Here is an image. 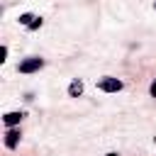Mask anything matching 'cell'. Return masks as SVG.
<instances>
[{"mask_svg":"<svg viewBox=\"0 0 156 156\" xmlns=\"http://www.w3.org/2000/svg\"><path fill=\"white\" fill-rule=\"evenodd\" d=\"M41 66H44V58L29 56V58H24V61L20 63V73H34V71H39Z\"/></svg>","mask_w":156,"mask_h":156,"instance_id":"1","label":"cell"},{"mask_svg":"<svg viewBox=\"0 0 156 156\" xmlns=\"http://www.w3.org/2000/svg\"><path fill=\"white\" fill-rule=\"evenodd\" d=\"M98 88L102 90V93H119L122 90V80H117V78H100L98 80Z\"/></svg>","mask_w":156,"mask_h":156,"instance_id":"2","label":"cell"},{"mask_svg":"<svg viewBox=\"0 0 156 156\" xmlns=\"http://www.w3.org/2000/svg\"><path fill=\"white\" fill-rule=\"evenodd\" d=\"M20 144V129H7V134H5V146L7 149H15Z\"/></svg>","mask_w":156,"mask_h":156,"instance_id":"3","label":"cell"},{"mask_svg":"<svg viewBox=\"0 0 156 156\" xmlns=\"http://www.w3.org/2000/svg\"><path fill=\"white\" fill-rule=\"evenodd\" d=\"M22 117H24L22 112H7V115L2 117V122H5V127H10V129H12L15 124H20V119H22Z\"/></svg>","mask_w":156,"mask_h":156,"instance_id":"4","label":"cell"},{"mask_svg":"<svg viewBox=\"0 0 156 156\" xmlns=\"http://www.w3.org/2000/svg\"><path fill=\"white\" fill-rule=\"evenodd\" d=\"M80 93H83V83H80V80H73V83L68 85V95H71V98H78Z\"/></svg>","mask_w":156,"mask_h":156,"instance_id":"5","label":"cell"},{"mask_svg":"<svg viewBox=\"0 0 156 156\" xmlns=\"http://www.w3.org/2000/svg\"><path fill=\"white\" fill-rule=\"evenodd\" d=\"M20 22H22V24H24V27H29V24H32V22H34V17H32V15H29V12H24V15H22V17H20Z\"/></svg>","mask_w":156,"mask_h":156,"instance_id":"6","label":"cell"},{"mask_svg":"<svg viewBox=\"0 0 156 156\" xmlns=\"http://www.w3.org/2000/svg\"><path fill=\"white\" fill-rule=\"evenodd\" d=\"M39 27H41V17H37V20L29 24V29H39Z\"/></svg>","mask_w":156,"mask_h":156,"instance_id":"7","label":"cell"},{"mask_svg":"<svg viewBox=\"0 0 156 156\" xmlns=\"http://www.w3.org/2000/svg\"><path fill=\"white\" fill-rule=\"evenodd\" d=\"M151 95H154V98H156V83H154V85H151Z\"/></svg>","mask_w":156,"mask_h":156,"instance_id":"8","label":"cell"},{"mask_svg":"<svg viewBox=\"0 0 156 156\" xmlns=\"http://www.w3.org/2000/svg\"><path fill=\"white\" fill-rule=\"evenodd\" d=\"M107 156H117V154H115V151H112V154H107Z\"/></svg>","mask_w":156,"mask_h":156,"instance_id":"9","label":"cell"},{"mask_svg":"<svg viewBox=\"0 0 156 156\" xmlns=\"http://www.w3.org/2000/svg\"><path fill=\"white\" fill-rule=\"evenodd\" d=\"M154 7H156V2H154Z\"/></svg>","mask_w":156,"mask_h":156,"instance_id":"10","label":"cell"}]
</instances>
